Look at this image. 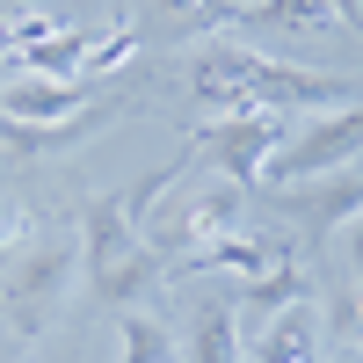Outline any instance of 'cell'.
<instances>
[{
	"label": "cell",
	"mask_w": 363,
	"mask_h": 363,
	"mask_svg": "<svg viewBox=\"0 0 363 363\" xmlns=\"http://www.w3.org/2000/svg\"><path fill=\"white\" fill-rule=\"evenodd\" d=\"M124 363H167V335H160V320L124 313Z\"/></svg>",
	"instance_id": "ac0fdd59"
},
{
	"label": "cell",
	"mask_w": 363,
	"mask_h": 363,
	"mask_svg": "<svg viewBox=\"0 0 363 363\" xmlns=\"http://www.w3.org/2000/svg\"><path fill=\"white\" fill-rule=\"evenodd\" d=\"M87 284H95V306H116V313H138L145 298H153L167 284V262L153 247H138L124 262H109V269H87Z\"/></svg>",
	"instance_id": "9c48e42d"
},
{
	"label": "cell",
	"mask_w": 363,
	"mask_h": 363,
	"mask_svg": "<svg viewBox=\"0 0 363 363\" xmlns=\"http://www.w3.org/2000/svg\"><path fill=\"white\" fill-rule=\"evenodd\" d=\"M131 58H138V29L124 22L109 44H102V37L87 44V66H80V80H95V73H116V66H131Z\"/></svg>",
	"instance_id": "d6986e66"
},
{
	"label": "cell",
	"mask_w": 363,
	"mask_h": 363,
	"mask_svg": "<svg viewBox=\"0 0 363 363\" xmlns=\"http://www.w3.org/2000/svg\"><path fill=\"white\" fill-rule=\"evenodd\" d=\"M240 211H247V189H233V182H211V189H196L189 203L174 211V218H160L153 233H145V247H153L160 262H167V247H203V240H218V233H233L240 225Z\"/></svg>",
	"instance_id": "8992f818"
},
{
	"label": "cell",
	"mask_w": 363,
	"mask_h": 363,
	"mask_svg": "<svg viewBox=\"0 0 363 363\" xmlns=\"http://www.w3.org/2000/svg\"><path fill=\"white\" fill-rule=\"evenodd\" d=\"M356 327H363V298H335V342L356 349Z\"/></svg>",
	"instance_id": "ffe728a7"
},
{
	"label": "cell",
	"mask_w": 363,
	"mask_h": 363,
	"mask_svg": "<svg viewBox=\"0 0 363 363\" xmlns=\"http://www.w3.org/2000/svg\"><path fill=\"white\" fill-rule=\"evenodd\" d=\"M73 277H80V240H37V247H22L8 262V277H0V306H8V327H15L22 342L44 335V327L66 313Z\"/></svg>",
	"instance_id": "7a4b0ae2"
},
{
	"label": "cell",
	"mask_w": 363,
	"mask_h": 363,
	"mask_svg": "<svg viewBox=\"0 0 363 363\" xmlns=\"http://www.w3.org/2000/svg\"><path fill=\"white\" fill-rule=\"evenodd\" d=\"M291 247H277V240H255V233H218L203 240V247L174 255L167 277H218V269H233V277H262V269H277Z\"/></svg>",
	"instance_id": "ba28073f"
},
{
	"label": "cell",
	"mask_w": 363,
	"mask_h": 363,
	"mask_svg": "<svg viewBox=\"0 0 363 363\" xmlns=\"http://www.w3.org/2000/svg\"><path fill=\"white\" fill-rule=\"evenodd\" d=\"M145 247V233L124 218V203L116 196H95L80 211V262L87 269H109V262H124V255H138Z\"/></svg>",
	"instance_id": "30bf717a"
},
{
	"label": "cell",
	"mask_w": 363,
	"mask_h": 363,
	"mask_svg": "<svg viewBox=\"0 0 363 363\" xmlns=\"http://www.w3.org/2000/svg\"><path fill=\"white\" fill-rule=\"evenodd\" d=\"M95 102V80H0V124H66Z\"/></svg>",
	"instance_id": "52a82bcc"
},
{
	"label": "cell",
	"mask_w": 363,
	"mask_h": 363,
	"mask_svg": "<svg viewBox=\"0 0 363 363\" xmlns=\"http://www.w3.org/2000/svg\"><path fill=\"white\" fill-rule=\"evenodd\" d=\"M277 211H284L306 240H335L356 211H363V174H356V167H335V174L291 182V189H277Z\"/></svg>",
	"instance_id": "5b68a950"
},
{
	"label": "cell",
	"mask_w": 363,
	"mask_h": 363,
	"mask_svg": "<svg viewBox=\"0 0 363 363\" xmlns=\"http://www.w3.org/2000/svg\"><path fill=\"white\" fill-rule=\"evenodd\" d=\"M342 262H349V277L363 284V211H356V218L342 225Z\"/></svg>",
	"instance_id": "44dd1931"
},
{
	"label": "cell",
	"mask_w": 363,
	"mask_h": 363,
	"mask_svg": "<svg viewBox=\"0 0 363 363\" xmlns=\"http://www.w3.org/2000/svg\"><path fill=\"white\" fill-rule=\"evenodd\" d=\"M203 66H218L225 80H240L255 109H277V116H291V109H356L363 102V80H349V73L284 66V58H262V51H240V44H211Z\"/></svg>",
	"instance_id": "6da1fadb"
},
{
	"label": "cell",
	"mask_w": 363,
	"mask_h": 363,
	"mask_svg": "<svg viewBox=\"0 0 363 363\" xmlns=\"http://www.w3.org/2000/svg\"><path fill=\"white\" fill-rule=\"evenodd\" d=\"M153 8L160 15H174V29H182V37H203V29H225L240 8H233V0H153Z\"/></svg>",
	"instance_id": "e0dca14e"
},
{
	"label": "cell",
	"mask_w": 363,
	"mask_h": 363,
	"mask_svg": "<svg viewBox=\"0 0 363 363\" xmlns=\"http://www.w3.org/2000/svg\"><path fill=\"white\" fill-rule=\"evenodd\" d=\"M298 298H306V269H298V262L284 255L277 269H262V277H240V291H233V313H255V320H269V313L298 306Z\"/></svg>",
	"instance_id": "5bb4252c"
},
{
	"label": "cell",
	"mask_w": 363,
	"mask_h": 363,
	"mask_svg": "<svg viewBox=\"0 0 363 363\" xmlns=\"http://www.w3.org/2000/svg\"><path fill=\"white\" fill-rule=\"evenodd\" d=\"M255 363H320V313L298 298V306L269 313L262 342H255Z\"/></svg>",
	"instance_id": "8fae6325"
},
{
	"label": "cell",
	"mask_w": 363,
	"mask_h": 363,
	"mask_svg": "<svg viewBox=\"0 0 363 363\" xmlns=\"http://www.w3.org/2000/svg\"><path fill=\"white\" fill-rule=\"evenodd\" d=\"M356 349H363V327H356Z\"/></svg>",
	"instance_id": "603a6c76"
},
{
	"label": "cell",
	"mask_w": 363,
	"mask_h": 363,
	"mask_svg": "<svg viewBox=\"0 0 363 363\" xmlns=\"http://www.w3.org/2000/svg\"><path fill=\"white\" fill-rule=\"evenodd\" d=\"M109 116V102H95V109H80V116H66V124H0V145H8L15 160H37V153H66V145H80L87 131H95Z\"/></svg>",
	"instance_id": "4fadbf2b"
},
{
	"label": "cell",
	"mask_w": 363,
	"mask_h": 363,
	"mask_svg": "<svg viewBox=\"0 0 363 363\" xmlns=\"http://www.w3.org/2000/svg\"><path fill=\"white\" fill-rule=\"evenodd\" d=\"M233 22H262V29H327L335 8L327 0H247Z\"/></svg>",
	"instance_id": "9a60e30c"
},
{
	"label": "cell",
	"mask_w": 363,
	"mask_h": 363,
	"mask_svg": "<svg viewBox=\"0 0 363 363\" xmlns=\"http://www.w3.org/2000/svg\"><path fill=\"white\" fill-rule=\"evenodd\" d=\"M284 131H291V116L247 109V116H218V124H203L189 153H203L211 167H218V182H233V189H262V167L284 145Z\"/></svg>",
	"instance_id": "277c9868"
},
{
	"label": "cell",
	"mask_w": 363,
	"mask_h": 363,
	"mask_svg": "<svg viewBox=\"0 0 363 363\" xmlns=\"http://www.w3.org/2000/svg\"><path fill=\"white\" fill-rule=\"evenodd\" d=\"M182 342H189V363H233L240 356V313H233V298L225 291L218 298H196Z\"/></svg>",
	"instance_id": "7c38bea8"
},
{
	"label": "cell",
	"mask_w": 363,
	"mask_h": 363,
	"mask_svg": "<svg viewBox=\"0 0 363 363\" xmlns=\"http://www.w3.org/2000/svg\"><path fill=\"white\" fill-rule=\"evenodd\" d=\"M363 153V102L356 109H320L313 124H291L284 145L269 153L262 182L269 189H291V182H313V174H335Z\"/></svg>",
	"instance_id": "3957f363"
},
{
	"label": "cell",
	"mask_w": 363,
	"mask_h": 363,
	"mask_svg": "<svg viewBox=\"0 0 363 363\" xmlns=\"http://www.w3.org/2000/svg\"><path fill=\"white\" fill-rule=\"evenodd\" d=\"M189 87H196V102H203V109H218V116H247V109H255V102H247V87L225 80L218 66H203V58L189 66Z\"/></svg>",
	"instance_id": "2e32d148"
},
{
	"label": "cell",
	"mask_w": 363,
	"mask_h": 363,
	"mask_svg": "<svg viewBox=\"0 0 363 363\" xmlns=\"http://www.w3.org/2000/svg\"><path fill=\"white\" fill-rule=\"evenodd\" d=\"M327 8H335V22H356V8H363V0H327Z\"/></svg>",
	"instance_id": "7402d4cb"
}]
</instances>
